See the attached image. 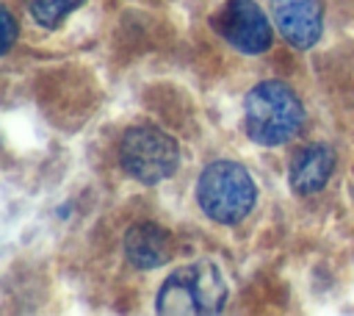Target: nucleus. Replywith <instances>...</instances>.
Segmentation results:
<instances>
[{
  "label": "nucleus",
  "mask_w": 354,
  "mask_h": 316,
  "mask_svg": "<svg viewBox=\"0 0 354 316\" xmlns=\"http://www.w3.org/2000/svg\"><path fill=\"white\" fill-rule=\"evenodd\" d=\"M271 17L279 36L296 50L313 47L324 33L321 0H271Z\"/></svg>",
  "instance_id": "obj_6"
},
{
  "label": "nucleus",
  "mask_w": 354,
  "mask_h": 316,
  "mask_svg": "<svg viewBox=\"0 0 354 316\" xmlns=\"http://www.w3.org/2000/svg\"><path fill=\"white\" fill-rule=\"evenodd\" d=\"M86 0H28V14L39 28H58L75 8H80Z\"/></svg>",
  "instance_id": "obj_9"
},
{
  "label": "nucleus",
  "mask_w": 354,
  "mask_h": 316,
  "mask_svg": "<svg viewBox=\"0 0 354 316\" xmlns=\"http://www.w3.org/2000/svg\"><path fill=\"white\" fill-rule=\"evenodd\" d=\"M227 299V283L221 269L202 258L185 266H177L158 288L155 308L169 316H196V313H218Z\"/></svg>",
  "instance_id": "obj_2"
},
{
  "label": "nucleus",
  "mask_w": 354,
  "mask_h": 316,
  "mask_svg": "<svg viewBox=\"0 0 354 316\" xmlns=\"http://www.w3.org/2000/svg\"><path fill=\"white\" fill-rule=\"evenodd\" d=\"M210 22L213 30L243 55H260L274 42V28L254 0H227Z\"/></svg>",
  "instance_id": "obj_5"
},
{
  "label": "nucleus",
  "mask_w": 354,
  "mask_h": 316,
  "mask_svg": "<svg viewBox=\"0 0 354 316\" xmlns=\"http://www.w3.org/2000/svg\"><path fill=\"white\" fill-rule=\"evenodd\" d=\"M257 200V186L246 166L235 161H213L196 180V205L218 225H238L249 216Z\"/></svg>",
  "instance_id": "obj_3"
},
{
  "label": "nucleus",
  "mask_w": 354,
  "mask_h": 316,
  "mask_svg": "<svg viewBox=\"0 0 354 316\" xmlns=\"http://www.w3.org/2000/svg\"><path fill=\"white\" fill-rule=\"evenodd\" d=\"M119 166L144 186L163 183L180 166V144L158 125H130L119 139Z\"/></svg>",
  "instance_id": "obj_4"
},
{
  "label": "nucleus",
  "mask_w": 354,
  "mask_h": 316,
  "mask_svg": "<svg viewBox=\"0 0 354 316\" xmlns=\"http://www.w3.org/2000/svg\"><path fill=\"white\" fill-rule=\"evenodd\" d=\"M14 39H17V22H14L11 11H8V8H3V53H8V50H11Z\"/></svg>",
  "instance_id": "obj_10"
},
{
  "label": "nucleus",
  "mask_w": 354,
  "mask_h": 316,
  "mask_svg": "<svg viewBox=\"0 0 354 316\" xmlns=\"http://www.w3.org/2000/svg\"><path fill=\"white\" fill-rule=\"evenodd\" d=\"M122 247H124V258L136 269H158L174 252V241H171L169 230H163L155 222H136V225H130L127 233H124Z\"/></svg>",
  "instance_id": "obj_8"
},
{
  "label": "nucleus",
  "mask_w": 354,
  "mask_h": 316,
  "mask_svg": "<svg viewBox=\"0 0 354 316\" xmlns=\"http://www.w3.org/2000/svg\"><path fill=\"white\" fill-rule=\"evenodd\" d=\"M335 150L324 141H313V144H304L293 161H290V169H288V183L296 194L307 197V194H315L321 191L332 172H335Z\"/></svg>",
  "instance_id": "obj_7"
},
{
  "label": "nucleus",
  "mask_w": 354,
  "mask_h": 316,
  "mask_svg": "<svg viewBox=\"0 0 354 316\" xmlns=\"http://www.w3.org/2000/svg\"><path fill=\"white\" fill-rule=\"evenodd\" d=\"M304 105L282 80H260L243 97L246 136L260 147H282L299 136Z\"/></svg>",
  "instance_id": "obj_1"
}]
</instances>
